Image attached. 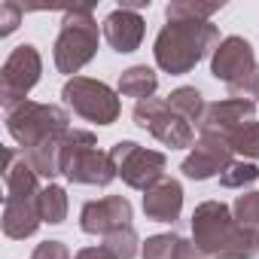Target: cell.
Here are the masks:
<instances>
[{
  "label": "cell",
  "mask_w": 259,
  "mask_h": 259,
  "mask_svg": "<svg viewBox=\"0 0 259 259\" xmlns=\"http://www.w3.org/2000/svg\"><path fill=\"white\" fill-rule=\"evenodd\" d=\"M64 177L79 186H110L119 171L110 153H101L95 147V135L73 128L64 138Z\"/></svg>",
  "instance_id": "5"
},
{
  "label": "cell",
  "mask_w": 259,
  "mask_h": 259,
  "mask_svg": "<svg viewBox=\"0 0 259 259\" xmlns=\"http://www.w3.org/2000/svg\"><path fill=\"white\" fill-rule=\"evenodd\" d=\"M183 210V186L174 177H162L144 192V213L156 223H174Z\"/></svg>",
  "instance_id": "15"
},
{
  "label": "cell",
  "mask_w": 259,
  "mask_h": 259,
  "mask_svg": "<svg viewBox=\"0 0 259 259\" xmlns=\"http://www.w3.org/2000/svg\"><path fill=\"white\" fill-rule=\"evenodd\" d=\"M98 22L92 16V7H73L64 13L61 19V31L55 37V67L58 73H67L73 79V73H79L98 52Z\"/></svg>",
  "instance_id": "3"
},
{
  "label": "cell",
  "mask_w": 259,
  "mask_h": 259,
  "mask_svg": "<svg viewBox=\"0 0 259 259\" xmlns=\"http://www.w3.org/2000/svg\"><path fill=\"white\" fill-rule=\"evenodd\" d=\"M192 241L207 259H253L259 253V235L241 229L223 201H201L195 207Z\"/></svg>",
  "instance_id": "1"
},
{
  "label": "cell",
  "mask_w": 259,
  "mask_h": 259,
  "mask_svg": "<svg viewBox=\"0 0 259 259\" xmlns=\"http://www.w3.org/2000/svg\"><path fill=\"white\" fill-rule=\"evenodd\" d=\"M220 46V31L210 22H168L156 37V64L171 73H189L210 49Z\"/></svg>",
  "instance_id": "2"
},
{
  "label": "cell",
  "mask_w": 259,
  "mask_h": 259,
  "mask_svg": "<svg viewBox=\"0 0 259 259\" xmlns=\"http://www.w3.org/2000/svg\"><path fill=\"white\" fill-rule=\"evenodd\" d=\"M223 10V0L220 4H195V0H171L165 7V19L168 22H207L213 13Z\"/></svg>",
  "instance_id": "20"
},
{
  "label": "cell",
  "mask_w": 259,
  "mask_h": 259,
  "mask_svg": "<svg viewBox=\"0 0 259 259\" xmlns=\"http://www.w3.org/2000/svg\"><path fill=\"white\" fill-rule=\"evenodd\" d=\"M22 16H25V10L16 4V0L0 4V37H10V34L22 25Z\"/></svg>",
  "instance_id": "27"
},
{
  "label": "cell",
  "mask_w": 259,
  "mask_h": 259,
  "mask_svg": "<svg viewBox=\"0 0 259 259\" xmlns=\"http://www.w3.org/2000/svg\"><path fill=\"white\" fill-rule=\"evenodd\" d=\"M73 259H113V256H110L104 247H82Z\"/></svg>",
  "instance_id": "29"
},
{
  "label": "cell",
  "mask_w": 259,
  "mask_h": 259,
  "mask_svg": "<svg viewBox=\"0 0 259 259\" xmlns=\"http://www.w3.org/2000/svg\"><path fill=\"white\" fill-rule=\"evenodd\" d=\"M135 125L144 128V132H150L159 144L171 147V150H186L195 144V132H192V125L177 116L168 101L162 98H147V101H138L135 104Z\"/></svg>",
  "instance_id": "8"
},
{
  "label": "cell",
  "mask_w": 259,
  "mask_h": 259,
  "mask_svg": "<svg viewBox=\"0 0 259 259\" xmlns=\"http://www.w3.org/2000/svg\"><path fill=\"white\" fill-rule=\"evenodd\" d=\"M104 40L110 43L113 52L119 55H128L135 52L144 40V16L141 13H132V10H113L107 19H104Z\"/></svg>",
  "instance_id": "14"
},
{
  "label": "cell",
  "mask_w": 259,
  "mask_h": 259,
  "mask_svg": "<svg viewBox=\"0 0 259 259\" xmlns=\"http://www.w3.org/2000/svg\"><path fill=\"white\" fill-rule=\"evenodd\" d=\"M226 89H229V98H238V101H250V104H256V101H259V67L250 70L247 76L229 82Z\"/></svg>",
  "instance_id": "26"
},
{
  "label": "cell",
  "mask_w": 259,
  "mask_h": 259,
  "mask_svg": "<svg viewBox=\"0 0 259 259\" xmlns=\"http://www.w3.org/2000/svg\"><path fill=\"white\" fill-rule=\"evenodd\" d=\"M235 150L226 138L220 135H201L192 147V153L183 159L180 171L189 177V180H210V177H220L235 159Z\"/></svg>",
  "instance_id": "10"
},
{
  "label": "cell",
  "mask_w": 259,
  "mask_h": 259,
  "mask_svg": "<svg viewBox=\"0 0 259 259\" xmlns=\"http://www.w3.org/2000/svg\"><path fill=\"white\" fill-rule=\"evenodd\" d=\"M232 217H235V223H238L241 229L259 235V189L238 195L235 204H232Z\"/></svg>",
  "instance_id": "23"
},
{
  "label": "cell",
  "mask_w": 259,
  "mask_h": 259,
  "mask_svg": "<svg viewBox=\"0 0 259 259\" xmlns=\"http://www.w3.org/2000/svg\"><path fill=\"white\" fill-rule=\"evenodd\" d=\"M7 132L22 147V153H31L43 141L70 132V116H67V110H61L55 104L25 101L7 113Z\"/></svg>",
  "instance_id": "4"
},
{
  "label": "cell",
  "mask_w": 259,
  "mask_h": 259,
  "mask_svg": "<svg viewBox=\"0 0 259 259\" xmlns=\"http://www.w3.org/2000/svg\"><path fill=\"white\" fill-rule=\"evenodd\" d=\"M61 101L85 122H98V125H113L122 113L119 95L101 82V79H89V76H73L64 82L61 89Z\"/></svg>",
  "instance_id": "6"
},
{
  "label": "cell",
  "mask_w": 259,
  "mask_h": 259,
  "mask_svg": "<svg viewBox=\"0 0 259 259\" xmlns=\"http://www.w3.org/2000/svg\"><path fill=\"white\" fill-rule=\"evenodd\" d=\"M138 244H141V238H138L135 226H125V229H116V232L104 235V244L101 247L113 259H135L138 256Z\"/></svg>",
  "instance_id": "22"
},
{
  "label": "cell",
  "mask_w": 259,
  "mask_h": 259,
  "mask_svg": "<svg viewBox=\"0 0 259 259\" xmlns=\"http://www.w3.org/2000/svg\"><path fill=\"white\" fill-rule=\"evenodd\" d=\"M144 259H207V256L195 247V241H186L174 232H165V235L147 238Z\"/></svg>",
  "instance_id": "17"
},
{
  "label": "cell",
  "mask_w": 259,
  "mask_h": 259,
  "mask_svg": "<svg viewBox=\"0 0 259 259\" xmlns=\"http://www.w3.org/2000/svg\"><path fill=\"white\" fill-rule=\"evenodd\" d=\"M256 180H259V168L253 162H232L220 174V186H226V189H247Z\"/></svg>",
  "instance_id": "25"
},
{
  "label": "cell",
  "mask_w": 259,
  "mask_h": 259,
  "mask_svg": "<svg viewBox=\"0 0 259 259\" xmlns=\"http://www.w3.org/2000/svg\"><path fill=\"white\" fill-rule=\"evenodd\" d=\"M229 144H232V150H235V153H241L244 159L256 162V159H259V122H256V119L244 122L238 132L229 138Z\"/></svg>",
  "instance_id": "24"
},
{
  "label": "cell",
  "mask_w": 259,
  "mask_h": 259,
  "mask_svg": "<svg viewBox=\"0 0 259 259\" xmlns=\"http://www.w3.org/2000/svg\"><path fill=\"white\" fill-rule=\"evenodd\" d=\"M40 217L49 226H58V223L67 220V192H64V186H58V183L43 186V192H40Z\"/></svg>",
  "instance_id": "21"
},
{
  "label": "cell",
  "mask_w": 259,
  "mask_h": 259,
  "mask_svg": "<svg viewBox=\"0 0 259 259\" xmlns=\"http://www.w3.org/2000/svg\"><path fill=\"white\" fill-rule=\"evenodd\" d=\"M256 113V104L250 101H238V98H226V101H217V104H207L198 128L201 135H220V138H232L244 122H250Z\"/></svg>",
  "instance_id": "13"
},
{
  "label": "cell",
  "mask_w": 259,
  "mask_h": 259,
  "mask_svg": "<svg viewBox=\"0 0 259 259\" xmlns=\"http://www.w3.org/2000/svg\"><path fill=\"white\" fill-rule=\"evenodd\" d=\"M256 55H253V46L250 40L244 37H223L220 46L213 49V58H210V73L217 79H223L226 85L247 76L250 70H256Z\"/></svg>",
  "instance_id": "12"
},
{
  "label": "cell",
  "mask_w": 259,
  "mask_h": 259,
  "mask_svg": "<svg viewBox=\"0 0 259 259\" xmlns=\"http://www.w3.org/2000/svg\"><path fill=\"white\" fill-rule=\"evenodd\" d=\"M40 198H7L4 201V235L25 241L40 229Z\"/></svg>",
  "instance_id": "16"
},
{
  "label": "cell",
  "mask_w": 259,
  "mask_h": 259,
  "mask_svg": "<svg viewBox=\"0 0 259 259\" xmlns=\"http://www.w3.org/2000/svg\"><path fill=\"white\" fill-rule=\"evenodd\" d=\"M40 73H43V58L37 46L22 43L10 52L4 70H0V104L7 113L28 101V92L40 82Z\"/></svg>",
  "instance_id": "7"
},
{
  "label": "cell",
  "mask_w": 259,
  "mask_h": 259,
  "mask_svg": "<svg viewBox=\"0 0 259 259\" xmlns=\"http://www.w3.org/2000/svg\"><path fill=\"white\" fill-rule=\"evenodd\" d=\"M31 259H70V250L61 241H43V244L34 247Z\"/></svg>",
  "instance_id": "28"
},
{
  "label": "cell",
  "mask_w": 259,
  "mask_h": 259,
  "mask_svg": "<svg viewBox=\"0 0 259 259\" xmlns=\"http://www.w3.org/2000/svg\"><path fill=\"white\" fill-rule=\"evenodd\" d=\"M168 107L177 113V116H183L189 125L195 122H201V116H204V110H207V104H204V98H201V92L195 89V85H180V89H174L171 95H168Z\"/></svg>",
  "instance_id": "19"
},
{
  "label": "cell",
  "mask_w": 259,
  "mask_h": 259,
  "mask_svg": "<svg viewBox=\"0 0 259 259\" xmlns=\"http://www.w3.org/2000/svg\"><path fill=\"white\" fill-rule=\"evenodd\" d=\"M135 220V207L122 195H107L98 201H85L79 210V229L85 235H110L116 229L132 226Z\"/></svg>",
  "instance_id": "11"
},
{
  "label": "cell",
  "mask_w": 259,
  "mask_h": 259,
  "mask_svg": "<svg viewBox=\"0 0 259 259\" xmlns=\"http://www.w3.org/2000/svg\"><path fill=\"white\" fill-rule=\"evenodd\" d=\"M156 89H159V76L147 64H135V67L122 70V76H119V95H125V98L147 101L156 95Z\"/></svg>",
  "instance_id": "18"
},
{
  "label": "cell",
  "mask_w": 259,
  "mask_h": 259,
  "mask_svg": "<svg viewBox=\"0 0 259 259\" xmlns=\"http://www.w3.org/2000/svg\"><path fill=\"white\" fill-rule=\"evenodd\" d=\"M110 159L116 162V171L125 180V186L141 189V192L156 186L165 177V165H168L165 153L147 150L135 141H119L116 147H110Z\"/></svg>",
  "instance_id": "9"
}]
</instances>
